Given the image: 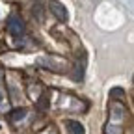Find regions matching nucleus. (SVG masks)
I'll return each instance as SVG.
<instances>
[{
  "label": "nucleus",
  "instance_id": "1",
  "mask_svg": "<svg viewBox=\"0 0 134 134\" xmlns=\"http://www.w3.org/2000/svg\"><path fill=\"white\" fill-rule=\"evenodd\" d=\"M8 32L11 34V36L15 37H19L24 34V23L21 21V17H17V15H11L9 19H8Z\"/></svg>",
  "mask_w": 134,
  "mask_h": 134
},
{
  "label": "nucleus",
  "instance_id": "2",
  "mask_svg": "<svg viewBox=\"0 0 134 134\" xmlns=\"http://www.w3.org/2000/svg\"><path fill=\"white\" fill-rule=\"evenodd\" d=\"M48 9H50V13H52L58 21H62V23H65L67 19H69L65 6H63V4H60L58 0H50V2H48Z\"/></svg>",
  "mask_w": 134,
  "mask_h": 134
},
{
  "label": "nucleus",
  "instance_id": "3",
  "mask_svg": "<svg viewBox=\"0 0 134 134\" xmlns=\"http://www.w3.org/2000/svg\"><path fill=\"white\" fill-rule=\"evenodd\" d=\"M67 129H69L71 134H84V125L78 123V121H67Z\"/></svg>",
  "mask_w": 134,
  "mask_h": 134
},
{
  "label": "nucleus",
  "instance_id": "4",
  "mask_svg": "<svg viewBox=\"0 0 134 134\" xmlns=\"http://www.w3.org/2000/svg\"><path fill=\"white\" fill-rule=\"evenodd\" d=\"M110 99L121 100V99H125V91H123L121 88H112V90H110Z\"/></svg>",
  "mask_w": 134,
  "mask_h": 134
},
{
  "label": "nucleus",
  "instance_id": "5",
  "mask_svg": "<svg viewBox=\"0 0 134 134\" xmlns=\"http://www.w3.org/2000/svg\"><path fill=\"white\" fill-rule=\"evenodd\" d=\"M24 115H26V110H24V108H17V110H13V112H11V115H9V117H11L13 121H19V119H23Z\"/></svg>",
  "mask_w": 134,
  "mask_h": 134
},
{
  "label": "nucleus",
  "instance_id": "6",
  "mask_svg": "<svg viewBox=\"0 0 134 134\" xmlns=\"http://www.w3.org/2000/svg\"><path fill=\"white\" fill-rule=\"evenodd\" d=\"M34 15H36L39 21L43 19V4H41V2H36V4H34Z\"/></svg>",
  "mask_w": 134,
  "mask_h": 134
},
{
  "label": "nucleus",
  "instance_id": "7",
  "mask_svg": "<svg viewBox=\"0 0 134 134\" xmlns=\"http://www.w3.org/2000/svg\"><path fill=\"white\" fill-rule=\"evenodd\" d=\"M39 106H41V108H45V106H47V100H45V99H41V100H39Z\"/></svg>",
  "mask_w": 134,
  "mask_h": 134
},
{
  "label": "nucleus",
  "instance_id": "8",
  "mask_svg": "<svg viewBox=\"0 0 134 134\" xmlns=\"http://www.w3.org/2000/svg\"><path fill=\"white\" fill-rule=\"evenodd\" d=\"M0 99H2V95H0Z\"/></svg>",
  "mask_w": 134,
  "mask_h": 134
},
{
  "label": "nucleus",
  "instance_id": "9",
  "mask_svg": "<svg viewBox=\"0 0 134 134\" xmlns=\"http://www.w3.org/2000/svg\"><path fill=\"white\" fill-rule=\"evenodd\" d=\"M132 80H134V76H132Z\"/></svg>",
  "mask_w": 134,
  "mask_h": 134
}]
</instances>
